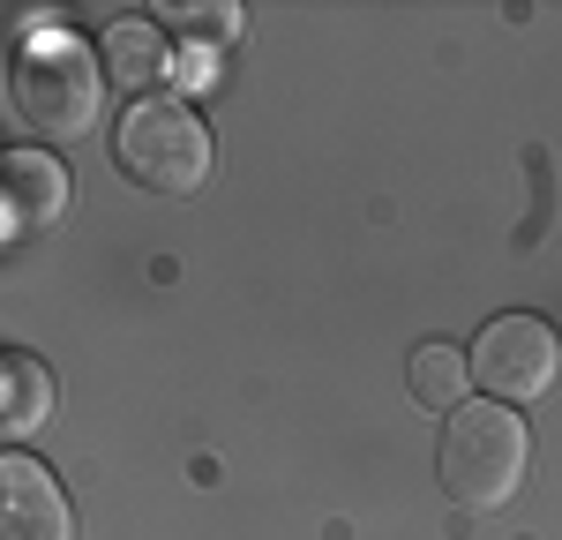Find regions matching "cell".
<instances>
[{
  "instance_id": "cell-1",
  "label": "cell",
  "mask_w": 562,
  "mask_h": 540,
  "mask_svg": "<svg viewBox=\"0 0 562 540\" xmlns=\"http://www.w3.org/2000/svg\"><path fill=\"white\" fill-rule=\"evenodd\" d=\"M435 473H442V495L458 510H510L532 473V436L510 405L495 398H465L450 420H442V450H435Z\"/></svg>"
},
{
  "instance_id": "cell-2",
  "label": "cell",
  "mask_w": 562,
  "mask_h": 540,
  "mask_svg": "<svg viewBox=\"0 0 562 540\" xmlns=\"http://www.w3.org/2000/svg\"><path fill=\"white\" fill-rule=\"evenodd\" d=\"M8 90H15V113H23L53 150L83 143V135L98 128V105H105V76H98L90 45H76L68 31H31V38L15 45Z\"/></svg>"
},
{
  "instance_id": "cell-3",
  "label": "cell",
  "mask_w": 562,
  "mask_h": 540,
  "mask_svg": "<svg viewBox=\"0 0 562 540\" xmlns=\"http://www.w3.org/2000/svg\"><path fill=\"white\" fill-rule=\"evenodd\" d=\"M113 158L150 195H195L211 180V128L188 105H173V98H143L113 128Z\"/></svg>"
},
{
  "instance_id": "cell-4",
  "label": "cell",
  "mask_w": 562,
  "mask_h": 540,
  "mask_svg": "<svg viewBox=\"0 0 562 540\" xmlns=\"http://www.w3.org/2000/svg\"><path fill=\"white\" fill-rule=\"evenodd\" d=\"M473 383L495 391V405H532L555 391L562 375V338L548 315H495L487 330L473 338Z\"/></svg>"
},
{
  "instance_id": "cell-5",
  "label": "cell",
  "mask_w": 562,
  "mask_h": 540,
  "mask_svg": "<svg viewBox=\"0 0 562 540\" xmlns=\"http://www.w3.org/2000/svg\"><path fill=\"white\" fill-rule=\"evenodd\" d=\"M0 540H76V510L38 458H0Z\"/></svg>"
},
{
  "instance_id": "cell-6",
  "label": "cell",
  "mask_w": 562,
  "mask_h": 540,
  "mask_svg": "<svg viewBox=\"0 0 562 540\" xmlns=\"http://www.w3.org/2000/svg\"><path fill=\"white\" fill-rule=\"evenodd\" d=\"M68 211V166L53 150H0V225L38 233Z\"/></svg>"
},
{
  "instance_id": "cell-7",
  "label": "cell",
  "mask_w": 562,
  "mask_h": 540,
  "mask_svg": "<svg viewBox=\"0 0 562 540\" xmlns=\"http://www.w3.org/2000/svg\"><path fill=\"white\" fill-rule=\"evenodd\" d=\"M166 76H173V38H166V23H150V15L105 23V83L135 90V105H143L150 90H166Z\"/></svg>"
},
{
  "instance_id": "cell-8",
  "label": "cell",
  "mask_w": 562,
  "mask_h": 540,
  "mask_svg": "<svg viewBox=\"0 0 562 540\" xmlns=\"http://www.w3.org/2000/svg\"><path fill=\"white\" fill-rule=\"evenodd\" d=\"M53 420V368L31 353H0V436H38Z\"/></svg>"
},
{
  "instance_id": "cell-9",
  "label": "cell",
  "mask_w": 562,
  "mask_h": 540,
  "mask_svg": "<svg viewBox=\"0 0 562 540\" xmlns=\"http://www.w3.org/2000/svg\"><path fill=\"white\" fill-rule=\"evenodd\" d=\"M465 375H473V368H465V346H442V338H435V346L413 353V398L435 405V413H458V405H465Z\"/></svg>"
},
{
  "instance_id": "cell-10",
  "label": "cell",
  "mask_w": 562,
  "mask_h": 540,
  "mask_svg": "<svg viewBox=\"0 0 562 540\" xmlns=\"http://www.w3.org/2000/svg\"><path fill=\"white\" fill-rule=\"evenodd\" d=\"M166 31H195L203 45H233L240 38V8L233 0H211V8H166Z\"/></svg>"
}]
</instances>
